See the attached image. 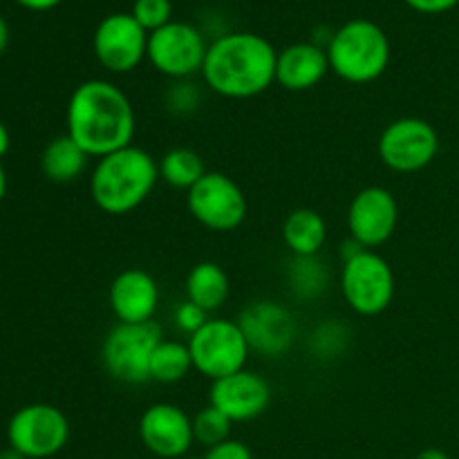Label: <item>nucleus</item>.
Here are the masks:
<instances>
[{
  "mask_svg": "<svg viewBox=\"0 0 459 459\" xmlns=\"http://www.w3.org/2000/svg\"><path fill=\"white\" fill-rule=\"evenodd\" d=\"M278 52L264 36L231 31L209 45L204 76L206 85L224 99H254L276 83Z\"/></svg>",
  "mask_w": 459,
  "mask_h": 459,
  "instance_id": "nucleus-2",
  "label": "nucleus"
},
{
  "mask_svg": "<svg viewBox=\"0 0 459 459\" xmlns=\"http://www.w3.org/2000/svg\"><path fill=\"white\" fill-rule=\"evenodd\" d=\"M160 182V161L139 146L101 157L90 173V195L99 211L128 215L151 197Z\"/></svg>",
  "mask_w": 459,
  "mask_h": 459,
  "instance_id": "nucleus-3",
  "label": "nucleus"
},
{
  "mask_svg": "<svg viewBox=\"0 0 459 459\" xmlns=\"http://www.w3.org/2000/svg\"><path fill=\"white\" fill-rule=\"evenodd\" d=\"M9 146H12V137H9V130L7 126L0 121V160L9 152Z\"/></svg>",
  "mask_w": 459,
  "mask_h": 459,
  "instance_id": "nucleus-33",
  "label": "nucleus"
},
{
  "mask_svg": "<svg viewBox=\"0 0 459 459\" xmlns=\"http://www.w3.org/2000/svg\"><path fill=\"white\" fill-rule=\"evenodd\" d=\"M439 151V134L426 119L402 117L385 126L379 137V157L394 173H417L433 164Z\"/></svg>",
  "mask_w": 459,
  "mask_h": 459,
  "instance_id": "nucleus-10",
  "label": "nucleus"
},
{
  "mask_svg": "<svg viewBox=\"0 0 459 459\" xmlns=\"http://www.w3.org/2000/svg\"><path fill=\"white\" fill-rule=\"evenodd\" d=\"M206 52L209 45L204 36L188 22L170 21L169 25L148 34L146 58L160 74L170 79L182 81L202 72Z\"/></svg>",
  "mask_w": 459,
  "mask_h": 459,
  "instance_id": "nucleus-11",
  "label": "nucleus"
},
{
  "mask_svg": "<svg viewBox=\"0 0 459 459\" xmlns=\"http://www.w3.org/2000/svg\"><path fill=\"white\" fill-rule=\"evenodd\" d=\"M287 281H290V290L294 291L296 299L314 300L330 285V272L318 260V255H307V258L294 255V260L290 263V272H287Z\"/></svg>",
  "mask_w": 459,
  "mask_h": 459,
  "instance_id": "nucleus-24",
  "label": "nucleus"
},
{
  "mask_svg": "<svg viewBox=\"0 0 459 459\" xmlns=\"http://www.w3.org/2000/svg\"><path fill=\"white\" fill-rule=\"evenodd\" d=\"M206 321H209V314L202 307H197L195 303H191V300H184V303L175 309V323H178L179 330L186 332L188 336L195 334Z\"/></svg>",
  "mask_w": 459,
  "mask_h": 459,
  "instance_id": "nucleus-28",
  "label": "nucleus"
},
{
  "mask_svg": "<svg viewBox=\"0 0 459 459\" xmlns=\"http://www.w3.org/2000/svg\"><path fill=\"white\" fill-rule=\"evenodd\" d=\"M202 459H254V455H251V448L245 442H240V439H227V442L209 448Z\"/></svg>",
  "mask_w": 459,
  "mask_h": 459,
  "instance_id": "nucleus-29",
  "label": "nucleus"
},
{
  "mask_svg": "<svg viewBox=\"0 0 459 459\" xmlns=\"http://www.w3.org/2000/svg\"><path fill=\"white\" fill-rule=\"evenodd\" d=\"M148 54V31L133 13H110L94 31V56L115 74L137 70Z\"/></svg>",
  "mask_w": 459,
  "mask_h": 459,
  "instance_id": "nucleus-12",
  "label": "nucleus"
},
{
  "mask_svg": "<svg viewBox=\"0 0 459 459\" xmlns=\"http://www.w3.org/2000/svg\"><path fill=\"white\" fill-rule=\"evenodd\" d=\"M209 402L211 406L224 412L233 424L251 421L269 408V403H272V388H269L264 377L245 368V370L236 372V375L211 381Z\"/></svg>",
  "mask_w": 459,
  "mask_h": 459,
  "instance_id": "nucleus-16",
  "label": "nucleus"
},
{
  "mask_svg": "<svg viewBox=\"0 0 459 459\" xmlns=\"http://www.w3.org/2000/svg\"><path fill=\"white\" fill-rule=\"evenodd\" d=\"M345 343H348V330L343 325H336V323L321 325L312 334V341H309L314 354L323 359H332L343 352Z\"/></svg>",
  "mask_w": 459,
  "mask_h": 459,
  "instance_id": "nucleus-27",
  "label": "nucleus"
},
{
  "mask_svg": "<svg viewBox=\"0 0 459 459\" xmlns=\"http://www.w3.org/2000/svg\"><path fill=\"white\" fill-rule=\"evenodd\" d=\"M88 161V152L65 133L61 137H54L45 146L43 155H40V169L49 182L70 184L85 173Z\"/></svg>",
  "mask_w": 459,
  "mask_h": 459,
  "instance_id": "nucleus-19",
  "label": "nucleus"
},
{
  "mask_svg": "<svg viewBox=\"0 0 459 459\" xmlns=\"http://www.w3.org/2000/svg\"><path fill=\"white\" fill-rule=\"evenodd\" d=\"M330 72L327 49L316 43H294L278 52L276 58V83L290 92L312 90L325 79Z\"/></svg>",
  "mask_w": 459,
  "mask_h": 459,
  "instance_id": "nucleus-18",
  "label": "nucleus"
},
{
  "mask_svg": "<svg viewBox=\"0 0 459 459\" xmlns=\"http://www.w3.org/2000/svg\"><path fill=\"white\" fill-rule=\"evenodd\" d=\"M415 459H451V457H448L444 451H439V448H426V451H421Z\"/></svg>",
  "mask_w": 459,
  "mask_h": 459,
  "instance_id": "nucleus-34",
  "label": "nucleus"
},
{
  "mask_svg": "<svg viewBox=\"0 0 459 459\" xmlns=\"http://www.w3.org/2000/svg\"><path fill=\"white\" fill-rule=\"evenodd\" d=\"M178 90H173L169 97V106L178 110V115H184V112L195 110L197 103H200V97L193 90V85H175Z\"/></svg>",
  "mask_w": 459,
  "mask_h": 459,
  "instance_id": "nucleus-30",
  "label": "nucleus"
},
{
  "mask_svg": "<svg viewBox=\"0 0 459 459\" xmlns=\"http://www.w3.org/2000/svg\"><path fill=\"white\" fill-rule=\"evenodd\" d=\"M9 446L27 459H48L70 442V421L49 403H30L12 415L7 424Z\"/></svg>",
  "mask_w": 459,
  "mask_h": 459,
  "instance_id": "nucleus-9",
  "label": "nucleus"
},
{
  "mask_svg": "<svg viewBox=\"0 0 459 459\" xmlns=\"http://www.w3.org/2000/svg\"><path fill=\"white\" fill-rule=\"evenodd\" d=\"M188 459H202V457H188Z\"/></svg>",
  "mask_w": 459,
  "mask_h": 459,
  "instance_id": "nucleus-38",
  "label": "nucleus"
},
{
  "mask_svg": "<svg viewBox=\"0 0 459 459\" xmlns=\"http://www.w3.org/2000/svg\"><path fill=\"white\" fill-rule=\"evenodd\" d=\"M139 437L152 455L182 459L195 442L193 417L175 403H152L139 420Z\"/></svg>",
  "mask_w": 459,
  "mask_h": 459,
  "instance_id": "nucleus-15",
  "label": "nucleus"
},
{
  "mask_svg": "<svg viewBox=\"0 0 459 459\" xmlns=\"http://www.w3.org/2000/svg\"><path fill=\"white\" fill-rule=\"evenodd\" d=\"M394 273L388 260L366 249L345 260L341 269V291L359 316H379L393 305Z\"/></svg>",
  "mask_w": 459,
  "mask_h": 459,
  "instance_id": "nucleus-7",
  "label": "nucleus"
},
{
  "mask_svg": "<svg viewBox=\"0 0 459 459\" xmlns=\"http://www.w3.org/2000/svg\"><path fill=\"white\" fill-rule=\"evenodd\" d=\"M193 370V359L188 343L166 341L157 345L151 357V381L157 384H178Z\"/></svg>",
  "mask_w": 459,
  "mask_h": 459,
  "instance_id": "nucleus-23",
  "label": "nucleus"
},
{
  "mask_svg": "<svg viewBox=\"0 0 459 459\" xmlns=\"http://www.w3.org/2000/svg\"><path fill=\"white\" fill-rule=\"evenodd\" d=\"M16 3L31 9V12H48V9H54L56 4H61L63 0H16Z\"/></svg>",
  "mask_w": 459,
  "mask_h": 459,
  "instance_id": "nucleus-32",
  "label": "nucleus"
},
{
  "mask_svg": "<svg viewBox=\"0 0 459 459\" xmlns=\"http://www.w3.org/2000/svg\"><path fill=\"white\" fill-rule=\"evenodd\" d=\"M327 58L339 79L354 85L372 83L390 65L388 34L368 18L350 21L332 34Z\"/></svg>",
  "mask_w": 459,
  "mask_h": 459,
  "instance_id": "nucleus-4",
  "label": "nucleus"
},
{
  "mask_svg": "<svg viewBox=\"0 0 459 459\" xmlns=\"http://www.w3.org/2000/svg\"><path fill=\"white\" fill-rule=\"evenodd\" d=\"M408 7H412L415 12L420 13H444V12H451L453 7L459 3V0H403Z\"/></svg>",
  "mask_w": 459,
  "mask_h": 459,
  "instance_id": "nucleus-31",
  "label": "nucleus"
},
{
  "mask_svg": "<svg viewBox=\"0 0 459 459\" xmlns=\"http://www.w3.org/2000/svg\"><path fill=\"white\" fill-rule=\"evenodd\" d=\"M4 195H7V173H4L3 164H0V202L4 200Z\"/></svg>",
  "mask_w": 459,
  "mask_h": 459,
  "instance_id": "nucleus-36",
  "label": "nucleus"
},
{
  "mask_svg": "<svg viewBox=\"0 0 459 459\" xmlns=\"http://www.w3.org/2000/svg\"><path fill=\"white\" fill-rule=\"evenodd\" d=\"M0 459H27V457L21 455V453L13 451V448L9 446V448H3V451H0Z\"/></svg>",
  "mask_w": 459,
  "mask_h": 459,
  "instance_id": "nucleus-37",
  "label": "nucleus"
},
{
  "mask_svg": "<svg viewBox=\"0 0 459 459\" xmlns=\"http://www.w3.org/2000/svg\"><path fill=\"white\" fill-rule=\"evenodd\" d=\"M282 240L299 258L318 255L327 240V224L314 209H294L282 222Z\"/></svg>",
  "mask_w": 459,
  "mask_h": 459,
  "instance_id": "nucleus-20",
  "label": "nucleus"
},
{
  "mask_svg": "<svg viewBox=\"0 0 459 459\" xmlns=\"http://www.w3.org/2000/svg\"><path fill=\"white\" fill-rule=\"evenodd\" d=\"M108 300L119 323H148L160 307V285L143 269H124L112 281Z\"/></svg>",
  "mask_w": 459,
  "mask_h": 459,
  "instance_id": "nucleus-17",
  "label": "nucleus"
},
{
  "mask_svg": "<svg viewBox=\"0 0 459 459\" xmlns=\"http://www.w3.org/2000/svg\"><path fill=\"white\" fill-rule=\"evenodd\" d=\"M7 43H9V27H7V21L0 16V54L7 49Z\"/></svg>",
  "mask_w": 459,
  "mask_h": 459,
  "instance_id": "nucleus-35",
  "label": "nucleus"
},
{
  "mask_svg": "<svg viewBox=\"0 0 459 459\" xmlns=\"http://www.w3.org/2000/svg\"><path fill=\"white\" fill-rule=\"evenodd\" d=\"M231 296V282L218 263H197L186 278V300L195 303L206 314L224 307Z\"/></svg>",
  "mask_w": 459,
  "mask_h": 459,
  "instance_id": "nucleus-21",
  "label": "nucleus"
},
{
  "mask_svg": "<svg viewBox=\"0 0 459 459\" xmlns=\"http://www.w3.org/2000/svg\"><path fill=\"white\" fill-rule=\"evenodd\" d=\"M188 213L204 229L215 233H229L242 227L249 213L245 191L229 175L209 170L191 191L186 193Z\"/></svg>",
  "mask_w": 459,
  "mask_h": 459,
  "instance_id": "nucleus-8",
  "label": "nucleus"
},
{
  "mask_svg": "<svg viewBox=\"0 0 459 459\" xmlns=\"http://www.w3.org/2000/svg\"><path fill=\"white\" fill-rule=\"evenodd\" d=\"M209 173L204 160L191 148H170L160 160V179L169 186L191 191L204 175Z\"/></svg>",
  "mask_w": 459,
  "mask_h": 459,
  "instance_id": "nucleus-22",
  "label": "nucleus"
},
{
  "mask_svg": "<svg viewBox=\"0 0 459 459\" xmlns=\"http://www.w3.org/2000/svg\"><path fill=\"white\" fill-rule=\"evenodd\" d=\"M231 426L233 421L224 412H220L218 408L211 406V403L193 417V435H195V442L206 448H213L218 444L231 439Z\"/></svg>",
  "mask_w": 459,
  "mask_h": 459,
  "instance_id": "nucleus-25",
  "label": "nucleus"
},
{
  "mask_svg": "<svg viewBox=\"0 0 459 459\" xmlns=\"http://www.w3.org/2000/svg\"><path fill=\"white\" fill-rule=\"evenodd\" d=\"M188 350L193 370L211 381L245 370L251 352L240 325L229 318H209L195 334L188 336Z\"/></svg>",
  "mask_w": 459,
  "mask_h": 459,
  "instance_id": "nucleus-6",
  "label": "nucleus"
},
{
  "mask_svg": "<svg viewBox=\"0 0 459 459\" xmlns=\"http://www.w3.org/2000/svg\"><path fill=\"white\" fill-rule=\"evenodd\" d=\"M160 323H117L101 345L103 368L112 379L128 385L151 381V357L161 343Z\"/></svg>",
  "mask_w": 459,
  "mask_h": 459,
  "instance_id": "nucleus-5",
  "label": "nucleus"
},
{
  "mask_svg": "<svg viewBox=\"0 0 459 459\" xmlns=\"http://www.w3.org/2000/svg\"><path fill=\"white\" fill-rule=\"evenodd\" d=\"M65 124L67 134L97 160L133 146L137 128L128 94L106 79H90L76 85L67 101Z\"/></svg>",
  "mask_w": 459,
  "mask_h": 459,
  "instance_id": "nucleus-1",
  "label": "nucleus"
},
{
  "mask_svg": "<svg viewBox=\"0 0 459 459\" xmlns=\"http://www.w3.org/2000/svg\"><path fill=\"white\" fill-rule=\"evenodd\" d=\"M133 18L148 31H157L160 27L169 25L170 13H173V4L170 0H134L133 4Z\"/></svg>",
  "mask_w": 459,
  "mask_h": 459,
  "instance_id": "nucleus-26",
  "label": "nucleus"
},
{
  "mask_svg": "<svg viewBox=\"0 0 459 459\" xmlns=\"http://www.w3.org/2000/svg\"><path fill=\"white\" fill-rule=\"evenodd\" d=\"M399 222V204L385 186H366L352 197L348 231L363 249L375 251L393 238Z\"/></svg>",
  "mask_w": 459,
  "mask_h": 459,
  "instance_id": "nucleus-14",
  "label": "nucleus"
},
{
  "mask_svg": "<svg viewBox=\"0 0 459 459\" xmlns=\"http://www.w3.org/2000/svg\"><path fill=\"white\" fill-rule=\"evenodd\" d=\"M242 334L251 352L278 359L294 345L296 318L285 305L276 300H255L238 316Z\"/></svg>",
  "mask_w": 459,
  "mask_h": 459,
  "instance_id": "nucleus-13",
  "label": "nucleus"
}]
</instances>
